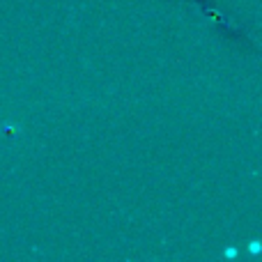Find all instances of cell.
I'll list each match as a JSON object with an SVG mask.
<instances>
[]
</instances>
